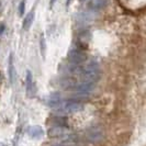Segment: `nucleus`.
<instances>
[{
    "instance_id": "obj_1",
    "label": "nucleus",
    "mask_w": 146,
    "mask_h": 146,
    "mask_svg": "<svg viewBox=\"0 0 146 146\" xmlns=\"http://www.w3.org/2000/svg\"><path fill=\"white\" fill-rule=\"evenodd\" d=\"M47 106L51 109L55 110L60 113H66V114H72L84 110V104L77 100H66L62 99L59 97H51L47 101Z\"/></svg>"
},
{
    "instance_id": "obj_2",
    "label": "nucleus",
    "mask_w": 146,
    "mask_h": 146,
    "mask_svg": "<svg viewBox=\"0 0 146 146\" xmlns=\"http://www.w3.org/2000/svg\"><path fill=\"white\" fill-rule=\"evenodd\" d=\"M85 65H80V70L78 74L79 80L95 84L100 79V66L96 60H89L88 63H84Z\"/></svg>"
},
{
    "instance_id": "obj_3",
    "label": "nucleus",
    "mask_w": 146,
    "mask_h": 146,
    "mask_svg": "<svg viewBox=\"0 0 146 146\" xmlns=\"http://www.w3.org/2000/svg\"><path fill=\"white\" fill-rule=\"evenodd\" d=\"M67 59H68V62L70 64L81 65L87 60V54L82 50H80L79 47H75V48H72L70 51L68 52Z\"/></svg>"
},
{
    "instance_id": "obj_4",
    "label": "nucleus",
    "mask_w": 146,
    "mask_h": 146,
    "mask_svg": "<svg viewBox=\"0 0 146 146\" xmlns=\"http://www.w3.org/2000/svg\"><path fill=\"white\" fill-rule=\"evenodd\" d=\"M86 139L91 142V143H97L99 141H101L104 136V132L100 126H91L86 131Z\"/></svg>"
},
{
    "instance_id": "obj_5",
    "label": "nucleus",
    "mask_w": 146,
    "mask_h": 146,
    "mask_svg": "<svg viewBox=\"0 0 146 146\" xmlns=\"http://www.w3.org/2000/svg\"><path fill=\"white\" fill-rule=\"evenodd\" d=\"M70 132L66 126H62V125H55L48 131V136L53 137V139H63L67 134H69Z\"/></svg>"
},
{
    "instance_id": "obj_6",
    "label": "nucleus",
    "mask_w": 146,
    "mask_h": 146,
    "mask_svg": "<svg viewBox=\"0 0 146 146\" xmlns=\"http://www.w3.org/2000/svg\"><path fill=\"white\" fill-rule=\"evenodd\" d=\"M25 91L27 96L29 98H33L35 96V88H34V81H33V76L30 70L27 73V79H25Z\"/></svg>"
},
{
    "instance_id": "obj_7",
    "label": "nucleus",
    "mask_w": 146,
    "mask_h": 146,
    "mask_svg": "<svg viewBox=\"0 0 146 146\" xmlns=\"http://www.w3.org/2000/svg\"><path fill=\"white\" fill-rule=\"evenodd\" d=\"M28 134L32 139H42L44 136V130L40 125H33L28 129Z\"/></svg>"
},
{
    "instance_id": "obj_8",
    "label": "nucleus",
    "mask_w": 146,
    "mask_h": 146,
    "mask_svg": "<svg viewBox=\"0 0 146 146\" xmlns=\"http://www.w3.org/2000/svg\"><path fill=\"white\" fill-rule=\"evenodd\" d=\"M107 6V0H89L88 8L92 11H99L102 10Z\"/></svg>"
},
{
    "instance_id": "obj_9",
    "label": "nucleus",
    "mask_w": 146,
    "mask_h": 146,
    "mask_svg": "<svg viewBox=\"0 0 146 146\" xmlns=\"http://www.w3.org/2000/svg\"><path fill=\"white\" fill-rule=\"evenodd\" d=\"M34 17H35V12H34L33 10L30 11L29 13L25 15V18H24V20H23V23H22V28H23V30L28 31V30L31 28L32 23H33V21H34Z\"/></svg>"
},
{
    "instance_id": "obj_10",
    "label": "nucleus",
    "mask_w": 146,
    "mask_h": 146,
    "mask_svg": "<svg viewBox=\"0 0 146 146\" xmlns=\"http://www.w3.org/2000/svg\"><path fill=\"white\" fill-rule=\"evenodd\" d=\"M9 79H10V82L13 84L15 79V64H13V55L10 54L9 56Z\"/></svg>"
},
{
    "instance_id": "obj_11",
    "label": "nucleus",
    "mask_w": 146,
    "mask_h": 146,
    "mask_svg": "<svg viewBox=\"0 0 146 146\" xmlns=\"http://www.w3.org/2000/svg\"><path fill=\"white\" fill-rule=\"evenodd\" d=\"M40 46H41V53H42L43 57H45V51H46V43H45V38H44V36H41V40H40Z\"/></svg>"
},
{
    "instance_id": "obj_12",
    "label": "nucleus",
    "mask_w": 146,
    "mask_h": 146,
    "mask_svg": "<svg viewBox=\"0 0 146 146\" xmlns=\"http://www.w3.org/2000/svg\"><path fill=\"white\" fill-rule=\"evenodd\" d=\"M24 10H25V0H22L19 5V15L23 17L24 15Z\"/></svg>"
},
{
    "instance_id": "obj_13",
    "label": "nucleus",
    "mask_w": 146,
    "mask_h": 146,
    "mask_svg": "<svg viewBox=\"0 0 146 146\" xmlns=\"http://www.w3.org/2000/svg\"><path fill=\"white\" fill-rule=\"evenodd\" d=\"M55 2H56V0H51V2H50V7H53L54 5H55Z\"/></svg>"
},
{
    "instance_id": "obj_14",
    "label": "nucleus",
    "mask_w": 146,
    "mask_h": 146,
    "mask_svg": "<svg viewBox=\"0 0 146 146\" xmlns=\"http://www.w3.org/2000/svg\"><path fill=\"white\" fill-rule=\"evenodd\" d=\"M70 2H72V0H67V1H66V7H68V6L70 5Z\"/></svg>"
},
{
    "instance_id": "obj_15",
    "label": "nucleus",
    "mask_w": 146,
    "mask_h": 146,
    "mask_svg": "<svg viewBox=\"0 0 146 146\" xmlns=\"http://www.w3.org/2000/svg\"><path fill=\"white\" fill-rule=\"evenodd\" d=\"M79 1H86V0H79Z\"/></svg>"
}]
</instances>
